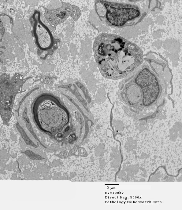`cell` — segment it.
<instances>
[{
  "instance_id": "4",
  "label": "cell",
  "mask_w": 182,
  "mask_h": 210,
  "mask_svg": "<svg viewBox=\"0 0 182 210\" xmlns=\"http://www.w3.org/2000/svg\"><path fill=\"white\" fill-rule=\"evenodd\" d=\"M39 15L38 12L34 14V32L39 47L41 49H47L52 46L53 39L50 31L39 19Z\"/></svg>"
},
{
  "instance_id": "8",
  "label": "cell",
  "mask_w": 182,
  "mask_h": 210,
  "mask_svg": "<svg viewBox=\"0 0 182 210\" xmlns=\"http://www.w3.org/2000/svg\"><path fill=\"white\" fill-rule=\"evenodd\" d=\"M23 119L25 121L26 126L28 129L31 132V133L33 134V135L35 137V135L34 133L33 132V129L30 123L29 120L27 116L25 115V114L23 116Z\"/></svg>"
},
{
  "instance_id": "2",
  "label": "cell",
  "mask_w": 182,
  "mask_h": 210,
  "mask_svg": "<svg viewBox=\"0 0 182 210\" xmlns=\"http://www.w3.org/2000/svg\"><path fill=\"white\" fill-rule=\"evenodd\" d=\"M94 49L101 72L110 78L125 77L139 64L142 59L141 52L137 46L115 35L98 36Z\"/></svg>"
},
{
  "instance_id": "1",
  "label": "cell",
  "mask_w": 182,
  "mask_h": 210,
  "mask_svg": "<svg viewBox=\"0 0 182 210\" xmlns=\"http://www.w3.org/2000/svg\"><path fill=\"white\" fill-rule=\"evenodd\" d=\"M170 77L147 67L129 76L120 92L130 115L141 119L155 113L163 102Z\"/></svg>"
},
{
  "instance_id": "9",
  "label": "cell",
  "mask_w": 182,
  "mask_h": 210,
  "mask_svg": "<svg viewBox=\"0 0 182 210\" xmlns=\"http://www.w3.org/2000/svg\"><path fill=\"white\" fill-rule=\"evenodd\" d=\"M163 167L164 168L165 170V172H166V173L167 174V175H168L169 176H173V177H176L177 176L179 175V172H180V170H181V169H182V168H180V169H179L178 170V174H177V175H176V176H173V175H169V174H168V173H167V171H166V169H165V167L164 166H159V167H158V168H157V169L155 170V171H157V170L159 168H160V167Z\"/></svg>"
},
{
  "instance_id": "3",
  "label": "cell",
  "mask_w": 182,
  "mask_h": 210,
  "mask_svg": "<svg viewBox=\"0 0 182 210\" xmlns=\"http://www.w3.org/2000/svg\"><path fill=\"white\" fill-rule=\"evenodd\" d=\"M109 6L107 12L108 21L113 24L120 26L128 21L139 16V11L135 6L126 4H113Z\"/></svg>"
},
{
  "instance_id": "5",
  "label": "cell",
  "mask_w": 182,
  "mask_h": 210,
  "mask_svg": "<svg viewBox=\"0 0 182 210\" xmlns=\"http://www.w3.org/2000/svg\"><path fill=\"white\" fill-rule=\"evenodd\" d=\"M64 7L63 5L62 7L54 10H48L44 8V16L52 27H55L66 19L68 12L66 11V7Z\"/></svg>"
},
{
  "instance_id": "6",
  "label": "cell",
  "mask_w": 182,
  "mask_h": 210,
  "mask_svg": "<svg viewBox=\"0 0 182 210\" xmlns=\"http://www.w3.org/2000/svg\"><path fill=\"white\" fill-rule=\"evenodd\" d=\"M16 126L26 143L27 144L31 145L34 147H36V146L28 138L24 131L23 130V129L19 125L18 123L16 124Z\"/></svg>"
},
{
  "instance_id": "7",
  "label": "cell",
  "mask_w": 182,
  "mask_h": 210,
  "mask_svg": "<svg viewBox=\"0 0 182 210\" xmlns=\"http://www.w3.org/2000/svg\"><path fill=\"white\" fill-rule=\"evenodd\" d=\"M26 155L30 158L34 160H41L43 159L40 156L35 154L30 150H27L25 152Z\"/></svg>"
}]
</instances>
